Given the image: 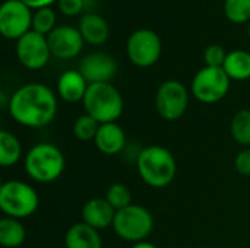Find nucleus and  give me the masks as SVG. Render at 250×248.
I'll return each instance as SVG.
<instances>
[{"instance_id":"1","label":"nucleus","mask_w":250,"mask_h":248,"mask_svg":"<svg viewBox=\"0 0 250 248\" xmlns=\"http://www.w3.org/2000/svg\"><path fill=\"white\" fill-rule=\"evenodd\" d=\"M9 114L21 126L44 127L57 114V98L44 83H26L18 88L9 99Z\"/></svg>"},{"instance_id":"2","label":"nucleus","mask_w":250,"mask_h":248,"mask_svg":"<svg viewBox=\"0 0 250 248\" xmlns=\"http://www.w3.org/2000/svg\"><path fill=\"white\" fill-rule=\"evenodd\" d=\"M136 168L142 181L152 189H164L173 183L177 174L174 155L164 146L152 145L142 149L136 159Z\"/></svg>"},{"instance_id":"3","label":"nucleus","mask_w":250,"mask_h":248,"mask_svg":"<svg viewBox=\"0 0 250 248\" xmlns=\"http://www.w3.org/2000/svg\"><path fill=\"white\" fill-rule=\"evenodd\" d=\"M82 104L85 107V114L91 115L100 124L117 123L125 108L122 94L110 82L91 83Z\"/></svg>"},{"instance_id":"4","label":"nucleus","mask_w":250,"mask_h":248,"mask_svg":"<svg viewBox=\"0 0 250 248\" xmlns=\"http://www.w3.org/2000/svg\"><path fill=\"white\" fill-rule=\"evenodd\" d=\"M25 171L37 183H53L64 171V156L62 151L51 143H37L25 155Z\"/></svg>"},{"instance_id":"5","label":"nucleus","mask_w":250,"mask_h":248,"mask_svg":"<svg viewBox=\"0 0 250 248\" xmlns=\"http://www.w3.org/2000/svg\"><path fill=\"white\" fill-rule=\"evenodd\" d=\"M40 205L35 189L19 180H9L0 186V209L4 216L25 219L32 216Z\"/></svg>"},{"instance_id":"6","label":"nucleus","mask_w":250,"mask_h":248,"mask_svg":"<svg viewBox=\"0 0 250 248\" xmlns=\"http://www.w3.org/2000/svg\"><path fill=\"white\" fill-rule=\"evenodd\" d=\"M113 229L122 240L138 244L151 235L154 229V218L146 208L130 205L116 212Z\"/></svg>"},{"instance_id":"7","label":"nucleus","mask_w":250,"mask_h":248,"mask_svg":"<svg viewBox=\"0 0 250 248\" xmlns=\"http://www.w3.org/2000/svg\"><path fill=\"white\" fill-rule=\"evenodd\" d=\"M231 79L223 67H202L192 79L190 92L202 104H215L226 98Z\"/></svg>"},{"instance_id":"8","label":"nucleus","mask_w":250,"mask_h":248,"mask_svg":"<svg viewBox=\"0 0 250 248\" xmlns=\"http://www.w3.org/2000/svg\"><path fill=\"white\" fill-rule=\"evenodd\" d=\"M126 53L129 60L138 67L154 66L163 53V42L160 35L148 28L136 29L130 34L126 42Z\"/></svg>"},{"instance_id":"9","label":"nucleus","mask_w":250,"mask_h":248,"mask_svg":"<svg viewBox=\"0 0 250 248\" xmlns=\"http://www.w3.org/2000/svg\"><path fill=\"white\" fill-rule=\"evenodd\" d=\"M155 107L161 118L176 121L182 118L189 107L188 88L179 80L163 82L155 95Z\"/></svg>"},{"instance_id":"10","label":"nucleus","mask_w":250,"mask_h":248,"mask_svg":"<svg viewBox=\"0 0 250 248\" xmlns=\"http://www.w3.org/2000/svg\"><path fill=\"white\" fill-rule=\"evenodd\" d=\"M31 7L21 0H4L0 6V32L7 39H19L32 31Z\"/></svg>"},{"instance_id":"11","label":"nucleus","mask_w":250,"mask_h":248,"mask_svg":"<svg viewBox=\"0 0 250 248\" xmlns=\"http://www.w3.org/2000/svg\"><path fill=\"white\" fill-rule=\"evenodd\" d=\"M16 57L19 63L29 70L42 69L51 57L47 37L29 31L16 41Z\"/></svg>"},{"instance_id":"12","label":"nucleus","mask_w":250,"mask_h":248,"mask_svg":"<svg viewBox=\"0 0 250 248\" xmlns=\"http://www.w3.org/2000/svg\"><path fill=\"white\" fill-rule=\"evenodd\" d=\"M47 41H48L51 56L62 58V60L78 57L85 44L79 29L69 26V25L56 26L47 35Z\"/></svg>"},{"instance_id":"13","label":"nucleus","mask_w":250,"mask_h":248,"mask_svg":"<svg viewBox=\"0 0 250 248\" xmlns=\"http://www.w3.org/2000/svg\"><path fill=\"white\" fill-rule=\"evenodd\" d=\"M82 76L86 79V82L91 83H105L111 82V79L117 73V63L116 60L103 51H95L86 54L78 69Z\"/></svg>"},{"instance_id":"14","label":"nucleus","mask_w":250,"mask_h":248,"mask_svg":"<svg viewBox=\"0 0 250 248\" xmlns=\"http://www.w3.org/2000/svg\"><path fill=\"white\" fill-rule=\"evenodd\" d=\"M114 216L116 210L103 197L91 199L82 208V222L97 231L113 227Z\"/></svg>"},{"instance_id":"15","label":"nucleus","mask_w":250,"mask_h":248,"mask_svg":"<svg viewBox=\"0 0 250 248\" xmlns=\"http://www.w3.org/2000/svg\"><path fill=\"white\" fill-rule=\"evenodd\" d=\"M94 143L101 153L113 156L123 151L126 145V133L117 123L100 124Z\"/></svg>"},{"instance_id":"16","label":"nucleus","mask_w":250,"mask_h":248,"mask_svg":"<svg viewBox=\"0 0 250 248\" xmlns=\"http://www.w3.org/2000/svg\"><path fill=\"white\" fill-rule=\"evenodd\" d=\"M89 83L79 70H66L57 80V94L63 101L75 104L83 101Z\"/></svg>"},{"instance_id":"17","label":"nucleus","mask_w":250,"mask_h":248,"mask_svg":"<svg viewBox=\"0 0 250 248\" xmlns=\"http://www.w3.org/2000/svg\"><path fill=\"white\" fill-rule=\"evenodd\" d=\"M85 42L91 45H101L110 37V26L107 20L98 13H86L81 18L78 26Z\"/></svg>"},{"instance_id":"18","label":"nucleus","mask_w":250,"mask_h":248,"mask_svg":"<svg viewBox=\"0 0 250 248\" xmlns=\"http://www.w3.org/2000/svg\"><path fill=\"white\" fill-rule=\"evenodd\" d=\"M66 248H101L103 240L97 229L89 225L79 222L73 224L64 234Z\"/></svg>"},{"instance_id":"19","label":"nucleus","mask_w":250,"mask_h":248,"mask_svg":"<svg viewBox=\"0 0 250 248\" xmlns=\"http://www.w3.org/2000/svg\"><path fill=\"white\" fill-rule=\"evenodd\" d=\"M223 69L231 80H248L250 79V53L245 50L230 51Z\"/></svg>"},{"instance_id":"20","label":"nucleus","mask_w":250,"mask_h":248,"mask_svg":"<svg viewBox=\"0 0 250 248\" xmlns=\"http://www.w3.org/2000/svg\"><path fill=\"white\" fill-rule=\"evenodd\" d=\"M26 229L19 219L4 216L0 219V244L4 248H18L23 244Z\"/></svg>"},{"instance_id":"21","label":"nucleus","mask_w":250,"mask_h":248,"mask_svg":"<svg viewBox=\"0 0 250 248\" xmlns=\"http://www.w3.org/2000/svg\"><path fill=\"white\" fill-rule=\"evenodd\" d=\"M22 158V145L19 139L7 132H0V165L3 168H9L16 165Z\"/></svg>"},{"instance_id":"22","label":"nucleus","mask_w":250,"mask_h":248,"mask_svg":"<svg viewBox=\"0 0 250 248\" xmlns=\"http://www.w3.org/2000/svg\"><path fill=\"white\" fill-rule=\"evenodd\" d=\"M230 133L234 142L250 146V110L237 111L230 121Z\"/></svg>"},{"instance_id":"23","label":"nucleus","mask_w":250,"mask_h":248,"mask_svg":"<svg viewBox=\"0 0 250 248\" xmlns=\"http://www.w3.org/2000/svg\"><path fill=\"white\" fill-rule=\"evenodd\" d=\"M224 15L233 23H249L250 22V0H226Z\"/></svg>"},{"instance_id":"24","label":"nucleus","mask_w":250,"mask_h":248,"mask_svg":"<svg viewBox=\"0 0 250 248\" xmlns=\"http://www.w3.org/2000/svg\"><path fill=\"white\" fill-rule=\"evenodd\" d=\"M105 200L111 205V208L116 212H119V210L132 205V193L126 184L114 183L108 187L107 194H105Z\"/></svg>"},{"instance_id":"25","label":"nucleus","mask_w":250,"mask_h":248,"mask_svg":"<svg viewBox=\"0 0 250 248\" xmlns=\"http://www.w3.org/2000/svg\"><path fill=\"white\" fill-rule=\"evenodd\" d=\"M100 129V123L88 114H82L73 124V134L81 142H91L95 139Z\"/></svg>"},{"instance_id":"26","label":"nucleus","mask_w":250,"mask_h":248,"mask_svg":"<svg viewBox=\"0 0 250 248\" xmlns=\"http://www.w3.org/2000/svg\"><path fill=\"white\" fill-rule=\"evenodd\" d=\"M54 28H56V13L51 7H42L34 12L32 31L47 37Z\"/></svg>"},{"instance_id":"27","label":"nucleus","mask_w":250,"mask_h":248,"mask_svg":"<svg viewBox=\"0 0 250 248\" xmlns=\"http://www.w3.org/2000/svg\"><path fill=\"white\" fill-rule=\"evenodd\" d=\"M227 51L224 50L223 45L220 44H211L207 47L205 53H204V60L205 64L209 67H223L227 58Z\"/></svg>"},{"instance_id":"28","label":"nucleus","mask_w":250,"mask_h":248,"mask_svg":"<svg viewBox=\"0 0 250 248\" xmlns=\"http://www.w3.org/2000/svg\"><path fill=\"white\" fill-rule=\"evenodd\" d=\"M59 9L66 16H76L85 7V0H57Z\"/></svg>"},{"instance_id":"29","label":"nucleus","mask_w":250,"mask_h":248,"mask_svg":"<svg viewBox=\"0 0 250 248\" xmlns=\"http://www.w3.org/2000/svg\"><path fill=\"white\" fill-rule=\"evenodd\" d=\"M234 167L240 175L250 177V149H245L237 153L234 159Z\"/></svg>"},{"instance_id":"30","label":"nucleus","mask_w":250,"mask_h":248,"mask_svg":"<svg viewBox=\"0 0 250 248\" xmlns=\"http://www.w3.org/2000/svg\"><path fill=\"white\" fill-rule=\"evenodd\" d=\"M21 1H23L28 7L37 10V9H42V7H50L57 0H21Z\"/></svg>"},{"instance_id":"31","label":"nucleus","mask_w":250,"mask_h":248,"mask_svg":"<svg viewBox=\"0 0 250 248\" xmlns=\"http://www.w3.org/2000/svg\"><path fill=\"white\" fill-rule=\"evenodd\" d=\"M132 248H158L157 246H154L152 243H146V241H142V243H138V244H133Z\"/></svg>"},{"instance_id":"32","label":"nucleus","mask_w":250,"mask_h":248,"mask_svg":"<svg viewBox=\"0 0 250 248\" xmlns=\"http://www.w3.org/2000/svg\"><path fill=\"white\" fill-rule=\"evenodd\" d=\"M248 34H249V38H250V22L248 23Z\"/></svg>"}]
</instances>
